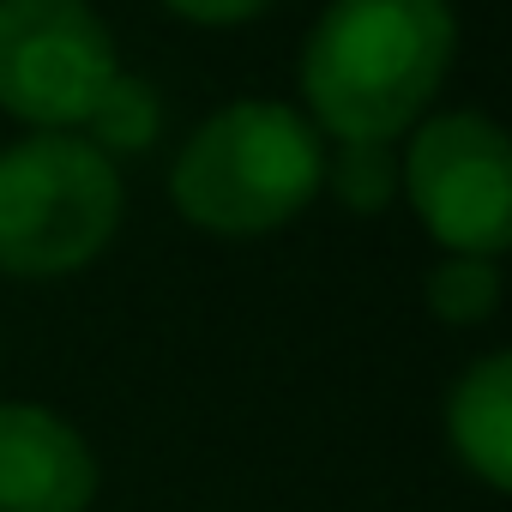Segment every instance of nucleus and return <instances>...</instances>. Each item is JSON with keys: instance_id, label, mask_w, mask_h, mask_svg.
<instances>
[{"instance_id": "1", "label": "nucleus", "mask_w": 512, "mask_h": 512, "mask_svg": "<svg viewBox=\"0 0 512 512\" xmlns=\"http://www.w3.org/2000/svg\"><path fill=\"white\" fill-rule=\"evenodd\" d=\"M452 61L446 0H332L302 55V91L338 139H398Z\"/></svg>"}, {"instance_id": "2", "label": "nucleus", "mask_w": 512, "mask_h": 512, "mask_svg": "<svg viewBox=\"0 0 512 512\" xmlns=\"http://www.w3.org/2000/svg\"><path fill=\"white\" fill-rule=\"evenodd\" d=\"M169 187L187 223L211 235H266L320 187L314 127L284 103H235L187 139Z\"/></svg>"}, {"instance_id": "3", "label": "nucleus", "mask_w": 512, "mask_h": 512, "mask_svg": "<svg viewBox=\"0 0 512 512\" xmlns=\"http://www.w3.org/2000/svg\"><path fill=\"white\" fill-rule=\"evenodd\" d=\"M121 217V181L91 139L37 133L0 151V272L61 278L97 260Z\"/></svg>"}, {"instance_id": "4", "label": "nucleus", "mask_w": 512, "mask_h": 512, "mask_svg": "<svg viewBox=\"0 0 512 512\" xmlns=\"http://www.w3.org/2000/svg\"><path fill=\"white\" fill-rule=\"evenodd\" d=\"M115 43L85 0H0V109L31 127H79L115 79Z\"/></svg>"}, {"instance_id": "5", "label": "nucleus", "mask_w": 512, "mask_h": 512, "mask_svg": "<svg viewBox=\"0 0 512 512\" xmlns=\"http://www.w3.org/2000/svg\"><path fill=\"white\" fill-rule=\"evenodd\" d=\"M410 199L452 253H500L512 235V151L488 115H440L404 157Z\"/></svg>"}, {"instance_id": "6", "label": "nucleus", "mask_w": 512, "mask_h": 512, "mask_svg": "<svg viewBox=\"0 0 512 512\" xmlns=\"http://www.w3.org/2000/svg\"><path fill=\"white\" fill-rule=\"evenodd\" d=\"M97 494L91 446L37 404H0V512H85Z\"/></svg>"}, {"instance_id": "7", "label": "nucleus", "mask_w": 512, "mask_h": 512, "mask_svg": "<svg viewBox=\"0 0 512 512\" xmlns=\"http://www.w3.org/2000/svg\"><path fill=\"white\" fill-rule=\"evenodd\" d=\"M446 434L488 488H512V356H488L452 386Z\"/></svg>"}, {"instance_id": "8", "label": "nucleus", "mask_w": 512, "mask_h": 512, "mask_svg": "<svg viewBox=\"0 0 512 512\" xmlns=\"http://www.w3.org/2000/svg\"><path fill=\"white\" fill-rule=\"evenodd\" d=\"M85 127H91V145L97 151H145L157 139V91L145 79L115 73L97 91V103L85 109Z\"/></svg>"}, {"instance_id": "9", "label": "nucleus", "mask_w": 512, "mask_h": 512, "mask_svg": "<svg viewBox=\"0 0 512 512\" xmlns=\"http://www.w3.org/2000/svg\"><path fill=\"white\" fill-rule=\"evenodd\" d=\"M494 302H500V278L482 253H458V260L434 266V278H428V308L446 326H476L494 314Z\"/></svg>"}, {"instance_id": "10", "label": "nucleus", "mask_w": 512, "mask_h": 512, "mask_svg": "<svg viewBox=\"0 0 512 512\" xmlns=\"http://www.w3.org/2000/svg\"><path fill=\"white\" fill-rule=\"evenodd\" d=\"M332 187L350 211H380L398 187V163L386 151V139H338V163H332Z\"/></svg>"}, {"instance_id": "11", "label": "nucleus", "mask_w": 512, "mask_h": 512, "mask_svg": "<svg viewBox=\"0 0 512 512\" xmlns=\"http://www.w3.org/2000/svg\"><path fill=\"white\" fill-rule=\"evenodd\" d=\"M163 7H175L193 25H241V19H253L260 7H272V0H163Z\"/></svg>"}]
</instances>
